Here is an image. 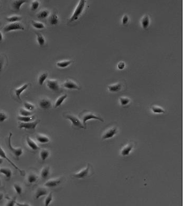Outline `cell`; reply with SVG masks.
Masks as SVG:
<instances>
[{"label": "cell", "instance_id": "6da1fadb", "mask_svg": "<svg viewBox=\"0 0 183 206\" xmlns=\"http://www.w3.org/2000/svg\"><path fill=\"white\" fill-rule=\"evenodd\" d=\"M79 118L83 122L84 125L86 128V122L91 119H96L100 121L104 122L103 119L99 115H97L93 112L88 110H84L79 115Z\"/></svg>", "mask_w": 183, "mask_h": 206}, {"label": "cell", "instance_id": "7a4b0ae2", "mask_svg": "<svg viewBox=\"0 0 183 206\" xmlns=\"http://www.w3.org/2000/svg\"><path fill=\"white\" fill-rule=\"evenodd\" d=\"M118 133V126L116 124L109 125L103 132L102 139L106 140L113 138Z\"/></svg>", "mask_w": 183, "mask_h": 206}, {"label": "cell", "instance_id": "3957f363", "mask_svg": "<svg viewBox=\"0 0 183 206\" xmlns=\"http://www.w3.org/2000/svg\"><path fill=\"white\" fill-rule=\"evenodd\" d=\"M64 117L67 119H69L72 123V126L75 128H86L84 125L83 122L76 115L70 113H66L64 114Z\"/></svg>", "mask_w": 183, "mask_h": 206}, {"label": "cell", "instance_id": "277c9868", "mask_svg": "<svg viewBox=\"0 0 183 206\" xmlns=\"http://www.w3.org/2000/svg\"><path fill=\"white\" fill-rule=\"evenodd\" d=\"M86 3V1H85V0H81L79 1L74 10L73 14L69 19L70 22L75 21L79 18V16L82 15L83 11H84Z\"/></svg>", "mask_w": 183, "mask_h": 206}, {"label": "cell", "instance_id": "5b68a950", "mask_svg": "<svg viewBox=\"0 0 183 206\" xmlns=\"http://www.w3.org/2000/svg\"><path fill=\"white\" fill-rule=\"evenodd\" d=\"M39 120H35L34 121L30 122H20L19 123L18 128L20 129L28 130H34L38 124L40 122Z\"/></svg>", "mask_w": 183, "mask_h": 206}, {"label": "cell", "instance_id": "8992f818", "mask_svg": "<svg viewBox=\"0 0 183 206\" xmlns=\"http://www.w3.org/2000/svg\"><path fill=\"white\" fill-rule=\"evenodd\" d=\"M92 170V166L90 165V164L88 163L87 167L85 169L82 170L81 171H79L77 173L73 174L72 175V176L76 178L84 179V178H86V177L91 175V174Z\"/></svg>", "mask_w": 183, "mask_h": 206}, {"label": "cell", "instance_id": "52a82bcc", "mask_svg": "<svg viewBox=\"0 0 183 206\" xmlns=\"http://www.w3.org/2000/svg\"><path fill=\"white\" fill-rule=\"evenodd\" d=\"M135 145V142L131 141L127 143L122 147L121 149V154L123 156L128 155L133 149L134 148Z\"/></svg>", "mask_w": 183, "mask_h": 206}, {"label": "cell", "instance_id": "ba28073f", "mask_svg": "<svg viewBox=\"0 0 183 206\" xmlns=\"http://www.w3.org/2000/svg\"><path fill=\"white\" fill-rule=\"evenodd\" d=\"M12 133H10V135L9 136L8 139V147L10 150L12 152V153L17 158L20 157L23 154V149L22 148H14L12 146L11 144V137H12Z\"/></svg>", "mask_w": 183, "mask_h": 206}, {"label": "cell", "instance_id": "9c48e42d", "mask_svg": "<svg viewBox=\"0 0 183 206\" xmlns=\"http://www.w3.org/2000/svg\"><path fill=\"white\" fill-rule=\"evenodd\" d=\"M24 30V28L23 26L19 22H15L10 23L6 25L4 28V31L5 32H9L15 30Z\"/></svg>", "mask_w": 183, "mask_h": 206}, {"label": "cell", "instance_id": "30bf717a", "mask_svg": "<svg viewBox=\"0 0 183 206\" xmlns=\"http://www.w3.org/2000/svg\"><path fill=\"white\" fill-rule=\"evenodd\" d=\"M62 178L51 179L45 183L44 186L48 188H55L58 186L62 183Z\"/></svg>", "mask_w": 183, "mask_h": 206}, {"label": "cell", "instance_id": "8fae6325", "mask_svg": "<svg viewBox=\"0 0 183 206\" xmlns=\"http://www.w3.org/2000/svg\"><path fill=\"white\" fill-rule=\"evenodd\" d=\"M0 157H2V158H3V159H5L6 160H7L15 169H16L17 170H18L19 171V173H20V174H21V175L22 176H24V172H23L21 169H19L15 164H14L8 157V156H6V153H5V152L4 151V150L2 148V147H1V143H0Z\"/></svg>", "mask_w": 183, "mask_h": 206}, {"label": "cell", "instance_id": "7c38bea8", "mask_svg": "<svg viewBox=\"0 0 183 206\" xmlns=\"http://www.w3.org/2000/svg\"><path fill=\"white\" fill-rule=\"evenodd\" d=\"M47 85L48 88L51 91L57 92L59 90V86L57 80H48L47 81Z\"/></svg>", "mask_w": 183, "mask_h": 206}, {"label": "cell", "instance_id": "4fadbf2b", "mask_svg": "<svg viewBox=\"0 0 183 206\" xmlns=\"http://www.w3.org/2000/svg\"><path fill=\"white\" fill-rule=\"evenodd\" d=\"M64 86L65 88L69 89H80V87L78 85V84L74 81L71 79L67 80L66 81H65V83H64Z\"/></svg>", "mask_w": 183, "mask_h": 206}, {"label": "cell", "instance_id": "5bb4252c", "mask_svg": "<svg viewBox=\"0 0 183 206\" xmlns=\"http://www.w3.org/2000/svg\"><path fill=\"white\" fill-rule=\"evenodd\" d=\"M26 141L27 145L31 149L33 150H37L39 149V147L38 146V145L30 136H28L26 137Z\"/></svg>", "mask_w": 183, "mask_h": 206}, {"label": "cell", "instance_id": "9a60e30c", "mask_svg": "<svg viewBox=\"0 0 183 206\" xmlns=\"http://www.w3.org/2000/svg\"><path fill=\"white\" fill-rule=\"evenodd\" d=\"M38 180V176L37 174L34 173H31L29 174L27 177L28 183L30 184H33L36 183Z\"/></svg>", "mask_w": 183, "mask_h": 206}, {"label": "cell", "instance_id": "2e32d148", "mask_svg": "<svg viewBox=\"0 0 183 206\" xmlns=\"http://www.w3.org/2000/svg\"><path fill=\"white\" fill-rule=\"evenodd\" d=\"M48 194V190L44 187H39L38 188L35 193V198L36 199H38L42 196H46Z\"/></svg>", "mask_w": 183, "mask_h": 206}, {"label": "cell", "instance_id": "e0dca14e", "mask_svg": "<svg viewBox=\"0 0 183 206\" xmlns=\"http://www.w3.org/2000/svg\"><path fill=\"white\" fill-rule=\"evenodd\" d=\"M122 87V84L120 83H118L110 85L108 86V88L110 92H117L121 90Z\"/></svg>", "mask_w": 183, "mask_h": 206}, {"label": "cell", "instance_id": "ac0fdd59", "mask_svg": "<svg viewBox=\"0 0 183 206\" xmlns=\"http://www.w3.org/2000/svg\"><path fill=\"white\" fill-rule=\"evenodd\" d=\"M39 105L42 109H47L51 107V104L49 100L47 99H43L39 101Z\"/></svg>", "mask_w": 183, "mask_h": 206}, {"label": "cell", "instance_id": "d6986e66", "mask_svg": "<svg viewBox=\"0 0 183 206\" xmlns=\"http://www.w3.org/2000/svg\"><path fill=\"white\" fill-rule=\"evenodd\" d=\"M36 139L40 144H46L50 142V139L48 136L42 134L36 135Z\"/></svg>", "mask_w": 183, "mask_h": 206}, {"label": "cell", "instance_id": "ffe728a7", "mask_svg": "<svg viewBox=\"0 0 183 206\" xmlns=\"http://www.w3.org/2000/svg\"><path fill=\"white\" fill-rule=\"evenodd\" d=\"M35 116L34 115L31 116H18L17 117V119L19 122H30L32 121H34L35 120Z\"/></svg>", "mask_w": 183, "mask_h": 206}, {"label": "cell", "instance_id": "44dd1931", "mask_svg": "<svg viewBox=\"0 0 183 206\" xmlns=\"http://www.w3.org/2000/svg\"><path fill=\"white\" fill-rule=\"evenodd\" d=\"M150 20L149 16L148 15L146 14L143 17L141 20V24L143 28L144 29H147L150 25Z\"/></svg>", "mask_w": 183, "mask_h": 206}, {"label": "cell", "instance_id": "7402d4cb", "mask_svg": "<svg viewBox=\"0 0 183 206\" xmlns=\"http://www.w3.org/2000/svg\"><path fill=\"white\" fill-rule=\"evenodd\" d=\"M50 174V167L46 166L44 167L41 171L40 176L42 179H47Z\"/></svg>", "mask_w": 183, "mask_h": 206}, {"label": "cell", "instance_id": "603a6c76", "mask_svg": "<svg viewBox=\"0 0 183 206\" xmlns=\"http://www.w3.org/2000/svg\"><path fill=\"white\" fill-rule=\"evenodd\" d=\"M50 155V152L46 149H42L39 153L40 159L42 161H45Z\"/></svg>", "mask_w": 183, "mask_h": 206}, {"label": "cell", "instance_id": "cb8c5ba5", "mask_svg": "<svg viewBox=\"0 0 183 206\" xmlns=\"http://www.w3.org/2000/svg\"><path fill=\"white\" fill-rule=\"evenodd\" d=\"M28 87H29V84H25L24 85L22 86L20 88H17V89H16L15 90V94H16V97H17V98H18L19 100H21L20 96H21V93H22L24 90H25L26 89L28 88Z\"/></svg>", "mask_w": 183, "mask_h": 206}, {"label": "cell", "instance_id": "d4e9b609", "mask_svg": "<svg viewBox=\"0 0 183 206\" xmlns=\"http://www.w3.org/2000/svg\"><path fill=\"white\" fill-rule=\"evenodd\" d=\"M0 173L3 174L7 178H10L12 175L11 170L8 168H0Z\"/></svg>", "mask_w": 183, "mask_h": 206}, {"label": "cell", "instance_id": "484cf974", "mask_svg": "<svg viewBox=\"0 0 183 206\" xmlns=\"http://www.w3.org/2000/svg\"><path fill=\"white\" fill-rule=\"evenodd\" d=\"M59 21V18L56 13L52 14L49 18L50 24L52 25H55L58 24Z\"/></svg>", "mask_w": 183, "mask_h": 206}, {"label": "cell", "instance_id": "4316f807", "mask_svg": "<svg viewBox=\"0 0 183 206\" xmlns=\"http://www.w3.org/2000/svg\"><path fill=\"white\" fill-rule=\"evenodd\" d=\"M27 2L28 1H26V0H17V1H14V2L13 4V8L15 10H16L17 11H19L20 10V9H21V6L24 3Z\"/></svg>", "mask_w": 183, "mask_h": 206}, {"label": "cell", "instance_id": "83f0119b", "mask_svg": "<svg viewBox=\"0 0 183 206\" xmlns=\"http://www.w3.org/2000/svg\"><path fill=\"white\" fill-rule=\"evenodd\" d=\"M151 109L153 113H164L165 110L161 107L156 106V105H152L151 107Z\"/></svg>", "mask_w": 183, "mask_h": 206}, {"label": "cell", "instance_id": "f1b7e54d", "mask_svg": "<svg viewBox=\"0 0 183 206\" xmlns=\"http://www.w3.org/2000/svg\"><path fill=\"white\" fill-rule=\"evenodd\" d=\"M67 94H64L61 95L60 97H59L56 100V102H55V108H56L58 107H59L62 104L63 102H64V101L67 98Z\"/></svg>", "mask_w": 183, "mask_h": 206}, {"label": "cell", "instance_id": "f546056e", "mask_svg": "<svg viewBox=\"0 0 183 206\" xmlns=\"http://www.w3.org/2000/svg\"><path fill=\"white\" fill-rule=\"evenodd\" d=\"M6 19L8 22L12 23L18 22V21L21 20L22 19V17L18 16H13L6 17Z\"/></svg>", "mask_w": 183, "mask_h": 206}, {"label": "cell", "instance_id": "4dcf8cb0", "mask_svg": "<svg viewBox=\"0 0 183 206\" xmlns=\"http://www.w3.org/2000/svg\"><path fill=\"white\" fill-rule=\"evenodd\" d=\"M49 12L47 10H43L37 14V17L39 19H44L48 16Z\"/></svg>", "mask_w": 183, "mask_h": 206}, {"label": "cell", "instance_id": "1f68e13d", "mask_svg": "<svg viewBox=\"0 0 183 206\" xmlns=\"http://www.w3.org/2000/svg\"><path fill=\"white\" fill-rule=\"evenodd\" d=\"M130 101H131L130 99H129L127 97H122L120 98V102L122 106H125L128 105L130 102Z\"/></svg>", "mask_w": 183, "mask_h": 206}, {"label": "cell", "instance_id": "d6a6232c", "mask_svg": "<svg viewBox=\"0 0 183 206\" xmlns=\"http://www.w3.org/2000/svg\"><path fill=\"white\" fill-rule=\"evenodd\" d=\"M19 114L21 116H31L33 115V112L29 111L26 109H21L19 110Z\"/></svg>", "mask_w": 183, "mask_h": 206}, {"label": "cell", "instance_id": "836d02e7", "mask_svg": "<svg viewBox=\"0 0 183 206\" xmlns=\"http://www.w3.org/2000/svg\"><path fill=\"white\" fill-rule=\"evenodd\" d=\"M72 61L71 60H66V61H63L60 62H58L57 63V66L60 68H65L68 67L69 65L71 64Z\"/></svg>", "mask_w": 183, "mask_h": 206}, {"label": "cell", "instance_id": "e575fe53", "mask_svg": "<svg viewBox=\"0 0 183 206\" xmlns=\"http://www.w3.org/2000/svg\"><path fill=\"white\" fill-rule=\"evenodd\" d=\"M47 77H48V73L46 72H44V73H42L39 76V79H38V83H39V85L42 86L43 85L44 81L47 78Z\"/></svg>", "mask_w": 183, "mask_h": 206}, {"label": "cell", "instance_id": "d590c367", "mask_svg": "<svg viewBox=\"0 0 183 206\" xmlns=\"http://www.w3.org/2000/svg\"><path fill=\"white\" fill-rule=\"evenodd\" d=\"M37 35V40L38 42V44L40 46H43L45 44V39L44 37L43 36V35L39 33H36Z\"/></svg>", "mask_w": 183, "mask_h": 206}, {"label": "cell", "instance_id": "8d00e7d4", "mask_svg": "<svg viewBox=\"0 0 183 206\" xmlns=\"http://www.w3.org/2000/svg\"><path fill=\"white\" fill-rule=\"evenodd\" d=\"M32 24L35 28L37 29H44L45 28V25L40 22H37L32 20Z\"/></svg>", "mask_w": 183, "mask_h": 206}, {"label": "cell", "instance_id": "74e56055", "mask_svg": "<svg viewBox=\"0 0 183 206\" xmlns=\"http://www.w3.org/2000/svg\"><path fill=\"white\" fill-rule=\"evenodd\" d=\"M53 193H50L48 195L47 197H46L45 201V206H48L50 203L51 201L53 200Z\"/></svg>", "mask_w": 183, "mask_h": 206}, {"label": "cell", "instance_id": "f35d334b", "mask_svg": "<svg viewBox=\"0 0 183 206\" xmlns=\"http://www.w3.org/2000/svg\"><path fill=\"white\" fill-rule=\"evenodd\" d=\"M24 107L26 109L29 110V111H33V110H34L35 109V106L33 105H32L31 104H30V103H29L28 102H24Z\"/></svg>", "mask_w": 183, "mask_h": 206}, {"label": "cell", "instance_id": "ab89813d", "mask_svg": "<svg viewBox=\"0 0 183 206\" xmlns=\"http://www.w3.org/2000/svg\"><path fill=\"white\" fill-rule=\"evenodd\" d=\"M14 188L16 193L18 195H21V194L22 193V191H23V189H22V187L19 185H18L17 184H14Z\"/></svg>", "mask_w": 183, "mask_h": 206}, {"label": "cell", "instance_id": "60d3db41", "mask_svg": "<svg viewBox=\"0 0 183 206\" xmlns=\"http://www.w3.org/2000/svg\"><path fill=\"white\" fill-rule=\"evenodd\" d=\"M39 6V3L37 1H34L32 2V5H31V10L32 11H36L37 10Z\"/></svg>", "mask_w": 183, "mask_h": 206}, {"label": "cell", "instance_id": "b9f144b4", "mask_svg": "<svg viewBox=\"0 0 183 206\" xmlns=\"http://www.w3.org/2000/svg\"><path fill=\"white\" fill-rule=\"evenodd\" d=\"M8 116L6 114L3 112H0V122H4L6 119H7Z\"/></svg>", "mask_w": 183, "mask_h": 206}, {"label": "cell", "instance_id": "7bdbcfd3", "mask_svg": "<svg viewBox=\"0 0 183 206\" xmlns=\"http://www.w3.org/2000/svg\"><path fill=\"white\" fill-rule=\"evenodd\" d=\"M129 20V18L127 15H124L122 18V24L125 25L127 24Z\"/></svg>", "mask_w": 183, "mask_h": 206}, {"label": "cell", "instance_id": "ee69618b", "mask_svg": "<svg viewBox=\"0 0 183 206\" xmlns=\"http://www.w3.org/2000/svg\"><path fill=\"white\" fill-rule=\"evenodd\" d=\"M125 66V63L123 61H121L118 64V68L119 70L123 69L124 68Z\"/></svg>", "mask_w": 183, "mask_h": 206}, {"label": "cell", "instance_id": "f6af8a7d", "mask_svg": "<svg viewBox=\"0 0 183 206\" xmlns=\"http://www.w3.org/2000/svg\"><path fill=\"white\" fill-rule=\"evenodd\" d=\"M15 204H16V201H15V199H13V200H11V201H10L8 203L7 205H9V206H13V205H14Z\"/></svg>", "mask_w": 183, "mask_h": 206}, {"label": "cell", "instance_id": "bcb514c9", "mask_svg": "<svg viewBox=\"0 0 183 206\" xmlns=\"http://www.w3.org/2000/svg\"><path fill=\"white\" fill-rule=\"evenodd\" d=\"M4 65V60L2 58L0 57V71H1L3 68Z\"/></svg>", "mask_w": 183, "mask_h": 206}, {"label": "cell", "instance_id": "7dc6e473", "mask_svg": "<svg viewBox=\"0 0 183 206\" xmlns=\"http://www.w3.org/2000/svg\"><path fill=\"white\" fill-rule=\"evenodd\" d=\"M16 204L17 205H18V206H29V205H30L28 203H19L16 202Z\"/></svg>", "mask_w": 183, "mask_h": 206}, {"label": "cell", "instance_id": "c3c4849f", "mask_svg": "<svg viewBox=\"0 0 183 206\" xmlns=\"http://www.w3.org/2000/svg\"><path fill=\"white\" fill-rule=\"evenodd\" d=\"M3 196H4V195L2 193H0V201H1L3 199Z\"/></svg>", "mask_w": 183, "mask_h": 206}, {"label": "cell", "instance_id": "681fc988", "mask_svg": "<svg viewBox=\"0 0 183 206\" xmlns=\"http://www.w3.org/2000/svg\"><path fill=\"white\" fill-rule=\"evenodd\" d=\"M3 40V35L1 32H0V42H1Z\"/></svg>", "mask_w": 183, "mask_h": 206}, {"label": "cell", "instance_id": "f907efd6", "mask_svg": "<svg viewBox=\"0 0 183 206\" xmlns=\"http://www.w3.org/2000/svg\"><path fill=\"white\" fill-rule=\"evenodd\" d=\"M3 159L0 157V165H1L3 163Z\"/></svg>", "mask_w": 183, "mask_h": 206}, {"label": "cell", "instance_id": "816d5d0a", "mask_svg": "<svg viewBox=\"0 0 183 206\" xmlns=\"http://www.w3.org/2000/svg\"><path fill=\"white\" fill-rule=\"evenodd\" d=\"M1 186V179H0V186Z\"/></svg>", "mask_w": 183, "mask_h": 206}]
</instances>
